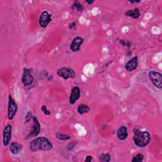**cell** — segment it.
I'll return each instance as SVG.
<instances>
[{
	"mask_svg": "<svg viewBox=\"0 0 162 162\" xmlns=\"http://www.w3.org/2000/svg\"><path fill=\"white\" fill-rule=\"evenodd\" d=\"M32 120H33L32 127L30 131V133L27 136V137L29 138L36 137L39 134L41 131V125L38 118L35 117H33Z\"/></svg>",
	"mask_w": 162,
	"mask_h": 162,
	"instance_id": "obj_6",
	"label": "cell"
},
{
	"mask_svg": "<svg viewBox=\"0 0 162 162\" xmlns=\"http://www.w3.org/2000/svg\"><path fill=\"white\" fill-rule=\"evenodd\" d=\"M32 117H33V116H32V113L30 112H29L27 113V116L25 117V122H28Z\"/></svg>",
	"mask_w": 162,
	"mask_h": 162,
	"instance_id": "obj_24",
	"label": "cell"
},
{
	"mask_svg": "<svg viewBox=\"0 0 162 162\" xmlns=\"http://www.w3.org/2000/svg\"><path fill=\"white\" fill-rule=\"evenodd\" d=\"M76 145H77V142H76V141H73V142H72L69 143L68 145H67V150H68V151L72 150L74 148V147L76 146Z\"/></svg>",
	"mask_w": 162,
	"mask_h": 162,
	"instance_id": "obj_21",
	"label": "cell"
},
{
	"mask_svg": "<svg viewBox=\"0 0 162 162\" xmlns=\"http://www.w3.org/2000/svg\"><path fill=\"white\" fill-rule=\"evenodd\" d=\"M137 66H138V59L137 57H134L125 64V68L128 72H132L136 70Z\"/></svg>",
	"mask_w": 162,
	"mask_h": 162,
	"instance_id": "obj_12",
	"label": "cell"
},
{
	"mask_svg": "<svg viewBox=\"0 0 162 162\" xmlns=\"http://www.w3.org/2000/svg\"><path fill=\"white\" fill-rule=\"evenodd\" d=\"M90 111V108L85 104H81L77 108V112L80 115L87 113Z\"/></svg>",
	"mask_w": 162,
	"mask_h": 162,
	"instance_id": "obj_16",
	"label": "cell"
},
{
	"mask_svg": "<svg viewBox=\"0 0 162 162\" xmlns=\"http://www.w3.org/2000/svg\"><path fill=\"white\" fill-rule=\"evenodd\" d=\"M57 74L58 76L63 78L65 80L68 79H74L76 76L75 70L70 67H62L57 70Z\"/></svg>",
	"mask_w": 162,
	"mask_h": 162,
	"instance_id": "obj_3",
	"label": "cell"
},
{
	"mask_svg": "<svg viewBox=\"0 0 162 162\" xmlns=\"http://www.w3.org/2000/svg\"><path fill=\"white\" fill-rule=\"evenodd\" d=\"M86 2L87 3H88L89 5H91L92 3H94V1H86Z\"/></svg>",
	"mask_w": 162,
	"mask_h": 162,
	"instance_id": "obj_28",
	"label": "cell"
},
{
	"mask_svg": "<svg viewBox=\"0 0 162 162\" xmlns=\"http://www.w3.org/2000/svg\"><path fill=\"white\" fill-rule=\"evenodd\" d=\"M72 8L76 10L78 12H82L84 10L83 6L79 2H75L72 5Z\"/></svg>",
	"mask_w": 162,
	"mask_h": 162,
	"instance_id": "obj_18",
	"label": "cell"
},
{
	"mask_svg": "<svg viewBox=\"0 0 162 162\" xmlns=\"http://www.w3.org/2000/svg\"><path fill=\"white\" fill-rule=\"evenodd\" d=\"M12 127L10 124H8L5 127L3 133V141L5 146H8L12 139Z\"/></svg>",
	"mask_w": 162,
	"mask_h": 162,
	"instance_id": "obj_8",
	"label": "cell"
},
{
	"mask_svg": "<svg viewBox=\"0 0 162 162\" xmlns=\"http://www.w3.org/2000/svg\"><path fill=\"white\" fill-rule=\"evenodd\" d=\"M41 110L45 115H51V112L47 109V107L45 105H43V106H41Z\"/></svg>",
	"mask_w": 162,
	"mask_h": 162,
	"instance_id": "obj_22",
	"label": "cell"
},
{
	"mask_svg": "<svg viewBox=\"0 0 162 162\" xmlns=\"http://www.w3.org/2000/svg\"><path fill=\"white\" fill-rule=\"evenodd\" d=\"M22 149H23V146L18 142H12L10 145V151L13 155L19 154L20 152L22 151Z\"/></svg>",
	"mask_w": 162,
	"mask_h": 162,
	"instance_id": "obj_14",
	"label": "cell"
},
{
	"mask_svg": "<svg viewBox=\"0 0 162 162\" xmlns=\"http://www.w3.org/2000/svg\"><path fill=\"white\" fill-rule=\"evenodd\" d=\"M127 136H128V132H127V127L124 125L121 126L117 131L118 138L121 141H123L127 138Z\"/></svg>",
	"mask_w": 162,
	"mask_h": 162,
	"instance_id": "obj_13",
	"label": "cell"
},
{
	"mask_svg": "<svg viewBox=\"0 0 162 162\" xmlns=\"http://www.w3.org/2000/svg\"><path fill=\"white\" fill-rule=\"evenodd\" d=\"M92 159H93V156H89V155L87 156L85 160V161L86 162H90V161H91Z\"/></svg>",
	"mask_w": 162,
	"mask_h": 162,
	"instance_id": "obj_25",
	"label": "cell"
},
{
	"mask_svg": "<svg viewBox=\"0 0 162 162\" xmlns=\"http://www.w3.org/2000/svg\"><path fill=\"white\" fill-rule=\"evenodd\" d=\"M144 160V155L141 153L137 154V155L134 156L132 159V161L133 162H141L142 161H143Z\"/></svg>",
	"mask_w": 162,
	"mask_h": 162,
	"instance_id": "obj_20",
	"label": "cell"
},
{
	"mask_svg": "<svg viewBox=\"0 0 162 162\" xmlns=\"http://www.w3.org/2000/svg\"><path fill=\"white\" fill-rule=\"evenodd\" d=\"M149 78L151 82L158 89L162 87V76L156 71H151L149 73Z\"/></svg>",
	"mask_w": 162,
	"mask_h": 162,
	"instance_id": "obj_5",
	"label": "cell"
},
{
	"mask_svg": "<svg viewBox=\"0 0 162 162\" xmlns=\"http://www.w3.org/2000/svg\"><path fill=\"white\" fill-rule=\"evenodd\" d=\"M29 147L32 151H46L53 149L52 144L44 137H38L32 141Z\"/></svg>",
	"mask_w": 162,
	"mask_h": 162,
	"instance_id": "obj_1",
	"label": "cell"
},
{
	"mask_svg": "<svg viewBox=\"0 0 162 162\" xmlns=\"http://www.w3.org/2000/svg\"><path fill=\"white\" fill-rule=\"evenodd\" d=\"M99 160L101 161L104 162H109L111 160V156L109 154H101L99 156Z\"/></svg>",
	"mask_w": 162,
	"mask_h": 162,
	"instance_id": "obj_17",
	"label": "cell"
},
{
	"mask_svg": "<svg viewBox=\"0 0 162 162\" xmlns=\"http://www.w3.org/2000/svg\"><path fill=\"white\" fill-rule=\"evenodd\" d=\"M151 139L150 134L147 131H139L137 130L134 136L135 145L139 148H144L147 146Z\"/></svg>",
	"mask_w": 162,
	"mask_h": 162,
	"instance_id": "obj_2",
	"label": "cell"
},
{
	"mask_svg": "<svg viewBox=\"0 0 162 162\" xmlns=\"http://www.w3.org/2000/svg\"><path fill=\"white\" fill-rule=\"evenodd\" d=\"M129 2L131 3H139L141 2V1H129Z\"/></svg>",
	"mask_w": 162,
	"mask_h": 162,
	"instance_id": "obj_27",
	"label": "cell"
},
{
	"mask_svg": "<svg viewBox=\"0 0 162 162\" xmlns=\"http://www.w3.org/2000/svg\"><path fill=\"white\" fill-rule=\"evenodd\" d=\"M34 81V77L32 75L30 70L24 68L22 76V82L25 86H29L32 84Z\"/></svg>",
	"mask_w": 162,
	"mask_h": 162,
	"instance_id": "obj_7",
	"label": "cell"
},
{
	"mask_svg": "<svg viewBox=\"0 0 162 162\" xmlns=\"http://www.w3.org/2000/svg\"><path fill=\"white\" fill-rule=\"evenodd\" d=\"M84 43V39L81 37L75 38L70 44V48L73 52L78 51Z\"/></svg>",
	"mask_w": 162,
	"mask_h": 162,
	"instance_id": "obj_11",
	"label": "cell"
},
{
	"mask_svg": "<svg viewBox=\"0 0 162 162\" xmlns=\"http://www.w3.org/2000/svg\"><path fill=\"white\" fill-rule=\"evenodd\" d=\"M51 15H50L46 11L43 12L39 17V24L40 26L43 28H46L48 26V25L51 22Z\"/></svg>",
	"mask_w": 162,
	"mask_h": 162,
	"instance_id": "obj_9",
	"label": "cell"
},
{
	"mask_svg": "<svg viewBox=\"0 0 162 162\" xmlns=\"http://www.w3.org/2000/svg\"><path fill=\"white\" fill-rule=\"evenodd\" d=\"M80 96H81L80 88L77 86L73 87L71 91L70 96L69 98L70 103L72 104H74L80 98Z\"/></svg>",
	"mask_w": 162,
	"mask_h": 162,
	"instance_id": "obj_10",
	"label": "cell"
},
{
	"mask_svg": "<svg viewBox=\"0 0 162 162\" xmlns=\"http://www.w3.org/2000/svg\"><path fill=\"white\" fill-rule=\"evenodd\" d=\"M120 43L121 44H122V45L124 46H129H129H131V43H130L126 42V41H125L124 40H120Z\"/></svg>",
	"mask_w": 162,
	"mask_h": 162,
	"instance_id": "obj_23",
	"label": "cell"
},
{
	"mask_svg": "<svg viewBox=\"0 0 162 162\" xmlns=\"http://www.w3.org/2000/svg\"><path fill=\"white\" fill-rule=\"evenodd\" d=\"M56 137L62 141H67L70 139V137L68 135L63 134H61V133H57L56 134Z\"/></svg>",
	"mask_w": 162,
	"mask_h": 162,
	"instance_id": "obj_19",
	"label": "cell"
},
{
	"mask_svg": "<svg viewBox=\"0 0 162 162\" xmlns=\"http://www.w3.org/2000/svg\"><path fill=\"white\" fill-rule=\"evenodd\" d=\"M18 111V106L16 102L14 101L11 95L8 98V119L12 120L14 118Z\"/></svg>",
	"mask_w": 162,
	"mask_h": 162,
	"instance_id": "obj_4",
	"label": "cell"
},
{
	"mask_svg": "<svg viewBox=\"0 0 162 162\" xmlns=\"http://www.w3.org/2000/svg\"><path fill=\"white\" fill-rule=\"evenodd\" d=\"M125 15L126 16L132 18V19H137L140 16V11L138 8H136L133 10H130L127 11L125 13Z\"/></svg>",
	"mask_w": 162,
	"mask_h": 162,
	"instance_id": "obj_15",
	"label": "cell"
},
{
	"mask_svg": "<svg viewBox=\"0 0 162 162\" xmlns=\"http://www.w3.org/2000/svg\"><path fill=\"white\" fill-rule=\"evenodd\" d=\"M76 27V22H74L73 23H72L71 24L69 25V29H73Z\"/></svg>",
	"mask_w": 162,
	"mask_h": 162,
	"instance_id": "obj_26",
	"label": "cell"
}]
</instances>
